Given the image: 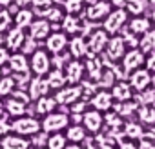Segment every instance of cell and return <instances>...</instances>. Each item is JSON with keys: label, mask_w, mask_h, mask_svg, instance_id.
<instances>
[{"label": "cell", "mask_w": 155, "mask_h": 149, "mask_svg": "<svg viewBox=\"0 0 155 149\" xmlns=\"http://www.w3.org/2000/svg\"><path fill=\"white\" fill-rule=\"evenodd\" d=\"M66 8H68L69 13H77V11L81 9V0H68Z\"/></svg>", "instance_id": "obj_41"}, {"label": "cell", "mask_w": 155, "mask_h": 149, "mask_svg": "<svg viewBox=\"0 0 155 149\" xmlns=\"http://www.w3.org/2000/svg\"><path fill=\"white\" fill-rule=\"evenodd\" d=\"M9 65H11V69L15 73H28V69H29V64H28L26 56L20 55V53L9 56Z\"/></svg>", "instance_id": "obj_28"}, {"label": "cell", "mask_w": 155, "mask_h": 149, "mask_svg": "<svg viewBox=\"0 0 155 149\" xmlns=\"http://www.w3.org/2000/svg\"><path fill=\"white\" fill-rule=\"evenodd\" d=\"M130 86L131 89L142 93L144 89H148L151 86V71H148L146 67H139L130 74Z\"/></svg>", "instance_id": "obj_3"}, {"label": "cell", "mask_w": 155, "mask_h": 149, "mask_svg": "<svg viewBox=\"0 0 155 149\" xmlns=\"http://www.w3.org/2000/svg\"><path fill=\"white\" fill-rule=\"evenodd\" d=\"M9 2H11V0H0V4H2V6H8Z\"/></svg>", "instance_id": "obj_49"}, {"label": "cell", "mask_w": 155, "mask_h": 149, "mask_svg": "<svg viewBox=\"0 0 155 149\" xmlns=\"http://www.w3.org/2000/svg\"><path fill=\"white\" fill-rule=\"evenodd\" d=\"M137 113H139V120H140V124H144V125H155V107L151 106V104H146V106H142L140 109H137Z\"/></svg>", "instance_id": "obj_22"}, {"label": "cell", "mask_w": 155, "mask_h": 149, "mask_svg": "<svg viewBox=\"0 0 155 149\" xmlns=\"http://www.w3.org/2000/svg\"><path fill=\"white\" fill-rule=\"evenodd\" d=\"M49 24L46 20H37V22H31V27H29V33H31V38L35 40H44L49 36Z\"/></svg>", "instance_id": "obj_16"}, {"label": "cell", "mask_w": 155, "mask_h": 149, "mask_svg": "<svg viewBox=\"0 0 155 149\" xmlns=\"http://www.w3.org/2000/svg\"><path fill=\"white\" fill-rule=\"evenodd\" d=\"M66 149H82V147H81L79 144H68V147H66Z\"/></svg>", "instance_id": "obj_48"}, {"label": "cell", "mask_w": 155, "mask_h": 149, "mask_svg": "<svg viewBox=\"0 0 155 149\" xmlns=\"http://www.w3.org/2000/svg\"><path fill=\"white\" fill-rule=\"evenodd\" d=\"M29 142H31V144H35L37 147H42V145L48 142V136H46V133H44V131H38L37 135H33V136H31V140H29Z\"/></svg>", "instance_id": "obj_39"}, {"label": "cell", "mask_w": 155, "mask_h": 149, "mask_svg": "<svg viewBox=\"0 0 155 149\" xmlns=\"http://www.w3.org/2000/svg\"><path fill=\"white\" fill-rule=\"evenodd\" d=\"M66 147H68V138L62 131L60 133H51L48 136L46 149H66Z\"/></svg>", "instance_id": "obj_23"}, {"label": "cell", "mask_w": 155, "mask_h": 149, "mask_svg": "<svg viewBox=\"0 0 155 149\" xmlns=\"http://www.w3.org/2000/svg\"><path fill=\"white\" fill-rule=\"evenodd\" d=\"M8 47L9 49H20L22 46H24V42H26V38H24V31H22V27H15V29H11L9 31V35H8Z\"/></svg>", "instance_id": "obj_19"}, {"label": "cell", "mask_w": 155, "mask_h": 149, "mask_svg": "<svg viewBox=\"0 0 155 149\" xmlns=\"http://www.w3.org/2000/svg\"><path fill=\"white\" fill-rule=\"evenodd\" d=\"M6 111H8V115H11L15 118L17 116H22L26 113V102L17 100V98H11V100L6 102Z\"/></svg>", "instance_id": "obj_29"}, {"label": "cell", "mask_w": 155, "mask_h": 149, "mask_svg": "<svg viewBox=\"0 0 155 149\" xmlns=\"http://www.w3.org/2000/svg\"><path fill=\"white\" fill-rule=\"evenodd\" d=\"M139 47L144 55H150L155 51V29H150L142 35V38L139 40Z\"/></svg>", "instance_id": "obj_20"}, {"label": "cell", "mask_w": 155, "mask_h": 149, "mask_svg": "<svg viewBox=\"0 0 155 149\" xmlns=\"http://www.w3.org/2000/svg\"><path fill=\"white\" fill-rule=\"evenodd\" d=\"M11 24V17L8 11H0V31H6Z\"/></svg>", "instance_id": "obj_40"}, {"label": "cell", "mask_w": 155, "mask_h": 149, "mask_svg": "<svg viewBox=\"0 0 155 149\" xmlns=\"http://www.w3.org/2000/svg\"><path fill=\"white\" fill-rule=\"evenodd\" d=\"M115 111H117V115H120V116H130L131 113H135V111H137V104H135V102H131V100L119 102V104L115 106Z\"/></svg>", "instance_id": "obj_33"}, {"label": "cell", "mask_w": 155, "mask_h": 149, "mask_svg": "<svg viewBox=\"0 0 155 149\" xmlns=\"http://www.w3.org/2000/svg\"><path fill=\"white\" fill-rule=\"evenodd\" d=\"M146 64V56H144V53L140 51V49H137V47H131L128 53H124V56H122V69L124 71H135V69H139V67H142Z\"/></svg>", "instance_id": "obj_5"}, {"label": "cell", "mask_w": 155, "mask_h": 149, "mask_svg": "<svg viewBox=\"0 0 155 149\" xmlns=\"http://www.w3.org/2000/svg\"><path fill=\"white\" fill-rule=\"evenodd\" d=\"M29 0H18V4H28Z\"/></svg>", "instance_id": "obj_51"}, {"label": "cell", "mask_w": 155, "mask_h": 149, "mask_svg": "<svg viewBox=\"0 0 155 149\" xmlns=\"http://www.w3.org/2000/svg\"><path fill=\"white\" fill-rule=\"evenodd\" d=\"M15 86H17V82H15L13 77H2V78H0V98L11 95Z\"/></svg>", "instance_id": "obj_32"}, {"label": "cell", "mask_w": 155, "mask_h": 149, "mask_svg": "<svg viewBox=\"0 0 155 149\" xmlns=\"http://www.w3.org/2000/svg\"><path fill=\"white\" fill-rule=\"evenodd\" d=\"M46 17H48L49 20H60V17H62V15H60V11H58V9H49V11L46 13Z\"/></svg>", "instance_id": "obj_45"}, {"label": "cell", "mask_w": 155, "mask_h": 149, "mask_svg": "<svg viewBox=\"0 0 155 149\" xmlns=\"http://www.w3.org/2000/svg\"><path fill=\"white\" fill-rule=\"evenodd\" d=\"M151 87H155V73L151 74Z\"/></svg>", "instance_id": "obj_50"}, {"label": "cell", "mask_w": 155, "mask_h": 149, "mask_svg": "<svg viewBox=\"0 0 155 149\" xmlns=\"http://www.w3.org/2000/svg\"><path fill=\"white\" fill-rule=\"evenodd\" d=\"M99 82H101V86H102V87H110V86H113V71H110V69L102 71Z\"/></svg>", "instance_id": "obj_36"}, {"label": "cell", "mask_w": 155, "mask_h": 149, "mask_svg": "<svg viewBox=\"0 0 155 149\" xmlns=\"http://www.w3.org/2000/svg\"><path fill=\"white\" fill-rule=\"evenodd\" d=\"M15 22H17L18 27L31 26V22H33V13H31L29 9H20V11L17 13V17H15Z\"/></svg>", "instance_id": "obj_34"}, {"label": "cell", "mask_w": 155, "mask_h": 149, "mask_svg": "<svg viewBox=\"0 0 155 149\" xmlns=\"http://www.w3.org/2000/svg\"><path fill=\"white\" fill-rule=\"evenodd\" d=\"M119 149H139V145L135 144V140H126V142H120Z\"/></svg>", "instance_id": "obj_44"}, {"label": "cell", "mask_w": 155, "mask_h": 149, "mask_svg": "<svg viewBox=\"0 0 155 149\" xmlns=\"http://www.w3.org/2000/svg\"><path fill=\"white\" fill-rule=\"evenodd\" d=\"M81 97H82V87H79V86L73 84V86H69V87H60V89L57 91V95H55V100H57V104L68 106V104L79 102Z\"/></svg>", "instance_id": "obj_7"}, {"label": "cell", "mask_w": 155, "mask_h": 149, "mask_svg": "<svg viewBox=\"0 0 155 149\" xmlns=\"http://www.w3.org/2000/svg\"><path fill=\"white\" fill-rule=\"evenodd\" d=\"M111 97L117 100V102H126V100H131V95H133V89L128 82H117L111 86Z\"/></svg>", "instance_id": "obj_13"}, {"label": "cell", "mask_w": 155, "mask_h": 149, "mask_svg": "<svg viewBox=\"0 0 155 149\" xmlns=\"http://www.w3.org/2000/svg\"><path fill=\"white\" fill-rule=\"evenodd\" d=\"M66 82H68V78H66V74H64L62 69H53V71H49V77H48V84H49V87H53V89H60Z\"/></svg>", "instance_id": "obj_26"}, {"label": "cell", "mask_w": 155, "mask_h": 149, "mask_svg": "<svg viewBox=\"0 0 155 149\" xmlns=\"http://www.w3.org/2000/svg\"><path fill=\"white\" fill-rule=\"evenodd\" d=\"M91 106L97 111H110L113 107V97L108 91H99L93 98H91Z\"/></svg>", "instance_id": "obj_12"}, {"label": "cell", "mask_w": 155, "mask_h": 149, "mask_svg": "<svg viewBox=\"0 0 155 149\" xmlns=\"http://www.w3.org/2000/svg\"><path fill=\"white\" fill-rule=\"evenodd\" d=\"M31 142L28 140V136L17 135V133H8L4 136H0V149H29Z\"/></svg>", "instance_id": "obj_4"}, {"label": "cell", "mask_w": 155, "mask_h": 149, "mask_svg": "<svg viewBox=\"0 0 155 149\" xmlns=\"http://www.w3.org/2000/svg\"><path fill=\"white\" fill-rule=\"evenodd\" d=\"M128 8H130V11L133 15H139L144 9V2H142V0H128Z\"/></svg>", "instance_id": "obj_38"}, {"label": "cell", "mask_w": 155, "mask_h": 149, "mask_svg": "<svg viewBox=\"0 0 155 149\" xmlns=\"http://www.w3.org/2000/svg\"><path fill=\"white\" fill-rule=\"evenodd\" d=\"M66 46H68V36H66L64 33H53V35H49V36L46 38V47H48V51H51V53H55V55H58Z\"/></svg>", "instance_id": "obj_10"}, {"label": "cell", "mask_w": 155, "mask_h": 149, "mask_svg": "<svg viewBox=\"0 0 155 149\" xmlns=\"http://www.w3.org/2000/svg\"><path fill=\"white\" fill-rule=\"evenodd\" d=\"M55 106H57V100L55 98L42 97V98L37 100V113L38 115H49V113H53Z\"/></svg>", "instance_id": "obj_30"}, {"label": "cell", "mask_w": 155, "mask_h": 149, "mask_svg": "<svg viewBox=\"0 0 155 149\" xmlns=\"http://www.w3.org/2000/svg\"><path fill=\"white\" fill-rule=\"evenodd\" d=\"M113 4L120 8V6H124V4H128V0H113Z\"/></svg>", "instance_id": "obj_47"}, {"label": "cell", "mask_w": 155, "mask_h": 149, "mask_svg": "<svg viewBox=\"0 0 155 149\" xmlns=\"http://www.w3.org/2000/svg\"><path fill=\"white\" fill-rule=\"evenodd\" d=\"M106 15H110V4L108 2H95L88 9V18L90 20H99Z\"/></svg>", "instance_id": "obj_21"}, {"label": "cell", "mask_w": 155, "mask_h": 149, "mask_svg": "<svg viewBox=\"0 0 155 149\" xmlns=\"http://www.w3.org/2000/svg\"><path fill=\"white\" fill-rule=\"evenodd\" d=\"M151 29V24L148 18H133L130 22V31L131 33H137V35H144L146 31Z\"/></svg>", "instance_id": "obj_31"}, {"label": "cell", "mask_w": 155, "mask_h": 149, "mask_svg": "<svg viewBox=\"0 0 155 149\" xmlns=\"http://www.w3.org/2000/svg\"><path fill=\"white\" fill-rule=\"evenodd\" d=\"M40 125H42V131L44 133H60L62 129H68V125H69V116L66 115V113H49V115H46L44 116V120L40 122Z\"/></svg>", "instance_id": "obj_2"}, {"label": "cell", "mask_w": 155, "mask_h": 149, "mask_svg": "<svg viewBox=\"0 0 155 149\" xmlns=\"http://www.w3.org/2000/svg\"><path fill=\"white\" fill-rule=\"evenodd\" d=\"M86 129H84V125H81V124H75V125H68V129H66V138H68V142H71V144H81V142H84L86 140Z\"/></svg>", "instance_id": "obj_17"}, {"label": "cell", "mask_w": 155, "mask_h": 149, "mask_svg": "<svg viewBox=\"0 0 155 149\" xmlns=\"http://www.w3.org/2000/svg\"><path fill=\"white\" fill-rule=\"evenodd\" d=\"M26 42H28V44L24 46V51H26V53H29V51L35 53V51H37V49H35V38H29V40H26Z\"/></svg>", "instance_id": "obj_46"}, {"label": "cell", "mask_w": 155, "mask_h": 149, "mask_svg": "<svg viewBox=\"0 0 155 149\" xmlns=\"http://www.w3.org/2000/svg\"><path fill=\"white\" fill-rule=\"evenodd\" d=\"M69 49H71V55H73L75 58H81V56H84V55L88 53V44L84 42V38L75 36V38L69 42Z\"/></svg>", "instance_id": "obj_27"}, {"label": "cell", "mask_w": 155, "mask_h": 149, "mask_svg": "<svg viewBox=\"0 0 155 149\" xmlns=\"http://www.w3.org/2000/svg\"><path fill=\"white\" fill-rule=\"evenodd\" d=\"M29 84H31V86H29V98H33V100H38V98L46 97L48 89H51L49 84H48V80H44L42 77L33 78Z\"/></svg>", "instance_id": "obj_11"}, {"label": "cell", "mask_w": 155, "mask_h": 149, "mask_svg": "<svg viewBox=\"0 0 155 149\" xmlns=\"http://www.w3.org/2000/svg\"><path fill=\"white\" fill-rule=\"evenodd\" d=\"M86 69H88V74L91 80H99L101 74H102V62L99 58H95V55L90 53V60L86 64Z\"/></svg>", "instance_id": "obj_24"}, {"label": "cell", "mask_w": 155, "mask_h": 149, "mask_svg": "<svg viewBox=\"0 0 155 149\" xmlns=\"http://www.w3.org/2000/svg\"><path fill=\"white\" fill-rule=\"evenodd\" d=\"M106 47H108V56L111 58V60H119V58H122L124 56V38H120V36H115V38H111V40H108V44H106Z\"/></svg>", "instance_id": "obj_15"}, {"label": "cell", "mask_w": 155, "mask_h": 149, "mask_svg": "<svg viewBox=\"0 0 155 149\" xmlns=\"http://www.w3.org/2000/svg\"><path fill=\"white\" fill-rule=\"evenodd\" d=\"M82 73H84V65L79 60H73L68 64V73H66V78L71 84H79L82 78Z\"/></svg>", "instance_id": "obj_18"}, {"label": "cell", "mask_w": 155, "mask_h": 149, "mask_svg": "<svg viewBox=\"0 0 155 149\" xmlns=\"http://www.w3.org/2000/svg\"><path fill=\"white\" fill-rule=\"evenodd\" d=\"M0 111H2V102H0Z\"/></svg>", "instance_id": "obj_54"}, {"label": "cell", "mask_w": 155, "mask_h": 149, "mask_svg": "<svg viewBox=\"0 0 155 149\" xmlns=\"http://www.w3.org/2000/svg\"><path fill=\"white\" fill-rule=\"evenodd\" d=\"M9 51L6 49V47H0V65H4L6 62H9Z\"/></svg>", "instance_id": "obj_43"}, {"label": "cell", "mask_w": 155, "mask_h": 149, "mask_svg": "<svg viewBox=\"0 0 155 149\" xmlns=\"http://www.w3.org/2000/svg\"><path fill=\"white\" fill-rule=\"evenodd\" d=\"M31 69L37 77H42V74L49 73L51 69V58L48 56V53L44 49H37L31 56Z\"/></svg>", "instance_id": "obj_6"}, {"label": "cell", "mask_w": 155, "mask_h": 149, "mask_svg": "<svg viewBox=\"0 0 155 149\" xmlns=\"http://www.w3.org/2000/svg\"><path fill=\"white\" fill-rule=\"evenodd\" d=\"M146 69L151 71V73H155V51L150 53V56L146 58Z\"/></svg>", "instance_id": "obj_42"}, {"label": "cell", "mask_w": 155, "mask_h": 149, "mask_svg": "<svg viewBox=\"0 0 155 149\" xmlns=\"http://www.w3.org/2000/svg\"><path fill=\"white\" fill-rule=\"evenodd\" d=\"M11 131L17 133V135L31 138L33 135H37L38 131H42V125H40V122L35 116H24L22 115V116H17L11 122Z\"/></svg>", "instance_id": "obj_1"}, {"label": "cell", "mask_w": 155, "mask_h": 149, "mask_svg": "<svg viewBox=\"0 0 155 149\" xmlns=\"http://www.w3.org/2000/svg\"><path fill=\"white\" fill-rule=\"evenodd\" d=\"M90 2H95V0H90Z\"/></svg>", "instance_id": "obj_55"}, {"label": "cell", "mask_w": 155, "mask_h": 149, "mask_svg": "<svg viewBox=\"0 0 155 149\" xmlns=\"http://www.w3.org/2000/svg\"><path fill=\"white\" fill-rule=\"evenodd\" d=\"M33 149H44V147H33Z\"/></svg>", "instance_id": "obj_53"}, {"label": "cell", "mask_w": 155, "mask_h": 149, "mask_svg": "<svg viewBox=\"0 0 155 149\" xmlns=\"http://www.w3.org/2000/svg\"><path fill=\"white\" fill-rule=\"evenodd\" d=\"M151 17H153V22H155V11H153V15H151Z\"/></svg>", "instance_id": "obj_52"}, {"label": "cell", "mask_w": 155, "mask_h": 149, "mask_svg": "<svg viewBox=\"0 0 155 149\" xmlns=\"http://www.w3.org/2000/svg\"><path fill=\"white\" fill-rule=\"evenodd\" d=\"M106 44H108V33L106 31H95L88 42V49L91 51V55H95V53L102 51L106 47Z\"/></svg>", "instance_id": "obj_14"}, {"label": "cell", "mask_w": 155, "mask_h": 149, "mask_svg": "<svg viewBox=\"0 0 155 149\" xmlns=\"http://www.w3.org/2000/svg\"><path fill=\"white\" fill-rule=\"evenodd\" d=\"M124 22H126V11L117 9L115 13H110V15H108L106 22H104V31L110 33V35H115V33L122 27Z\"/></svg>", "instance_id": "obj_9"}, {"label": "cell", "mask_w": 155, "mask_h": 149, "mask_svg": "<svg viewBox=\"0 0 155 149\" xmlns=\"http://www.w3.org/2000/svg\"><path fill=\"white\" fill-rule=\"evenodd\" d=\"M82 115H84V116H82V125H84V129H86L88 133L97 135V133L101 131L102 124H104V118H102L101 111L93 109V111H84Z\"/></svg>", "instance_id": "obj_8"}, {"label": "cell", "mask_w": 155, "mask_h": 149, "mask_svg": "<svg viewBox=\"0 0 155 149\" xmlns=\"http://www.w3.org/2000/svg\"><path fill=\"white\" fill-rule=\"evenodd\" d=\"M106 122L110 124L111 129H119V127L122 125V120H120V116H119L117 113H108V115H106Z\"/></svg>", "instance_id": "obj_37"}, {"label": "cell", "mask_w": 155, "mask_h": 149, "mask_svg": "<svg viewBox=\"0 0 155 149\" xmlns=\"http://www.w3.org/2000/svg\"><path fill=\"white\" fill-rule=\"evenodd\" d=\"M144 135H146V131L142 129L140 124H135V122L124 124V136H128L130 140H140V138H144Z\"/></svg>", "instance_id": "obj_25"}, {"label": "cell", "mask_w": 155, "mask_h": 149, "mask_svg": "<svg viewBox=\"0 0 155 149\" xmlns=\"http://www.w3.org/2000/svg\"><path fill=\"white\" fill-rule=\"evenodd\" d=\"M64 29H66V33H77V31H79V20H77L73 15L66 17V20H64Z\"/></svg>", "instance_id": "obj_35"}]
</instances>
